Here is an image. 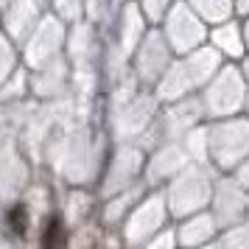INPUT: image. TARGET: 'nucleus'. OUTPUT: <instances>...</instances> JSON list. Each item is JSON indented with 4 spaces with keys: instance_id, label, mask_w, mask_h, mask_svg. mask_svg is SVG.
<instances>
[{
    "instance_id": "f257e3e1",
    "label": "nucleus",
    "mask_w": 249,
    "mask_h": 249,
    "mask_svg": "<svg viewBox=\"0 0 249 249\" xmlns=\"http://www.w3.org/2000/svg\"><path fill=\"white\" fill-rule=\"evenodd\" d=\"M62 244H65V224L59 215H48V221L42 224V247L59 249Z\"/></svg>"
},
{
    "instance_id": "f03ea898",
    "label": "nucleus",
    "mask_w": 249,
    "mask_h": 249,
    "mask_svg": "<svg viewBox=\"0 0 249 249\" xmlns=\"http://www.w3.org/2000/svg\"><path fill=\"white\" fill-rule=\"evenodd\" d=\"M9 224H12L14 232H25L28 230V210H25L23 204H14L12 210H9Z\"/></svg>"
}]
</instances>
